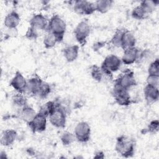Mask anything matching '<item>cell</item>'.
<instances>
[{"instance_id":"cell-1","label":"cell","mask_w":159,"mask_h":159,"mask_svg":"<svg viewBox=\"0 0 159 159\" xmlns=\"http://www.w3.org/2000/svg\"><path fill=\"white\" fill-rule=\"evenodd\" d=\"M116 151L124 158L132 157L135 153V142L132 139L122 135L116 139Z\"/></svg>"},{"instance_id":"cell-2","label":"cell","mask_w":159,"mask_h":159,"mask_svg":"<svg viewBox=\"0 0 159 159\" xmlns=\"http://www.w3.org/2000/svg\"><path fill=\"white\" fill-rule=\"evenodd\" d=\"M65 21L58 15H53L48 20L47 32H50L57 36L59 42H62L66 31Z\"/></svg>"},{"instance_id":"cell-3","label":"cell","mask_w":159,"mask_h":159,"mask_svg":"<svg viewBox=\"0 0 159 159\" xmlns=\"http://www.w3.org/2000/svg\"><path fill=\"white\" fill-rule=\"evenodd\" d=\"M121 64V59L117 55L111 54L106 56L101 66L104 76L112 79V73L119 70Z\"/></svg>"},{"instance_id":"cell-4","label":"cell","mask_w":159,"mask_h":159,"mask_svg":"<svg viewBox=\"0 0 159 159\" xmlns=\"http://www.w3.org/2000/svg\"><path fill=\"white\" fill-rule=\"evenodd\" d=\"M137 84L134 73L129 69L123 71L115 80L114 85L120 88L129 90Z\"/></svg>"},{"instance_id":"cell-5","label":"cell","mask_w":159,"mask_h":159,"mask_svg":"<svg viewBox=\"0 0 159 159\" xmlns=\"http://www.w3.org/2000/svg\"><path fill=\"white\" fill-rule=\"evenodd\" d=\"M56 108L48 116L50 124L57 128H64L66 122L67 111L59 106L56 101Z\"/></svg>"},{"instance_id":"cell-6","label":"cell","mask_w":159,"mask_h":159,"mask_svg":"<svg viewBox=\"0 0 159 159\" xmlns=\"http://www.w3.org/2000/svg\"><path fill=\"white\" fill-rule=\"evenodd\" d=\"M91 32V27L86 20L80 22L74 30V34L77 42L83 46L86 43L87 39Z\"/></svg>"},{"instance_id":"cell-7","label":"cell","mask_w":159,"mask_h":159,"mask_svg":"<svg viewBox=\"0 0 159 159\" xmlns=\"http://www.w3.org/2000/svg\"><path fill=\"white\" fill-rule=\"evenodd\" d=\"M75 139L81 143L88 142L91 137V127L85 121L80 122L76 124L74 130Z\"/></svg>"},{"instance_id":"cell-8","label":"cell","mask_w":159,"mask_h":159,"mask_svg":"<svg viewBox=\"0 0 159 159\" xmlns=\"http://www.w3.org/2000/svg\"><path fill=\"white\" fill-rule=\"evenodd\" d=\"M112 94L116 102L121 106H128L132 102L129 90L120 88L114 85Z\"/></svg>"},{"instance_id":"cell-9","label":"cell","mask_w":159,"mask_h":159,"mask_svg":"<svg viewBox=\"0 0 159 159\" xmlns=\"http://www.w3.org/2000/svg\"><path fill=\"white\" fill-rule=\"evenodd\" d=\"M73 10L80 15H91L96 11L94 3L85 0L75 1L73 4Z\"/></svg>"},{"instance_id":"cell-10","label":"cell","mask_w":159,"mask_h":159,"mask_svg":"<svg viewBox=\"0 0 159 159\" xmlns=\"http://www.w3.org/2000/svg\"><path fill=\"white\" fill-rule=\"evenodd\" d=\"M47 118L44 115L37 112L33 120L28 124V125L34 133L42 132L45 130L47 127Z\"/></svg>"},{"instance_id":"cell-11","label":"cell","mask_w":159,"mask_h":159,"mask_svg":"<svg viewBox=\"0 0 159 159\" xmlns=\"http://www.w3.org/2000/svg\"><path fill=\"white\" fill-rule=\"evenodd\" d=\"M9 84L17 93L24 94L26 90L27 80L20 72L17 71L11 80Z\"/></svg>"},{"instance_id":"cell-12","label":"cell","mask_w":159,"mask_h":159,"mask_svg":"<svg viewBox=\"0 0 159 159\" xmlns=\"http://www.w3.org/2000/svg\"><path fill=\"white\" fill-rule=\"evenodd\" d=\"M139 53L140 50L135 47L124 50L123 55L120 58L122 63L129 65L137 62Z\"/></svg>"},{"instance_id":"cell-13","label":"cell","mask_w":159,"mask_h":159,"mask_svg":"<svg viewBox=\"0 0 159 159\" xmlns=\"http://www.w3.org/2000/svg\"><path fill=\"white\" fill-rule=\"evenodd\" d=\"M43 81L37 75L32 76L27 80L25 93L27 92L32 96H37Z\"/></svg>"},{"instance_id":"cell-14","label":"cell","mask_w":159,"mask_h":159,"mask_svg":"<svg viewBox=\"0 0 159 159\" xmlns=\"http://www.w3.org/2000/svg\"><path fill=\"white\" fill-rule=\"evenodd\" d=\"M30 26L38 30H47L48 20L47 17L41 13L35 14L30 20Z\"/></svg>"},{"instance_id":"cell-15","label":"cell","mask_w":159,"mask_h":159,"mask_svg":"<svg viewBox=\"0 0 159 159\" xmlns=\"http://www.w3.org/2000/svg\"><path fill=\"white\" fill-rule=\"evenodd\" d=\"M20 21L19 14L16 11H12L6 16L4 20V25L7 29H16Z\"/></svg>"},{"instance_id":"cell-16","label":"cell","mask_w":159,"mask_h":159,"mask_svg":"<svg viewBox=\"0 0 159 159\" xmlns=\"http://www.w3.org/2000/svg\"><path fill=\"white\" fill-rule=\"evenodd\" d=\"M145 99L148 104L155 102L159 98L158 87L147 84L143 89Z\"/></svg>"},{"instance_id":"cell-17","label":"cell","mask_w":159,"mask_h":159,"mask_svg":"<svg viewBox=\"0 0 159 159\" xmlns=\"http://www.w3.org/2000/svg\"><path fill=\"white\" fill-rule=\"evenodd\" d=\"M17 137V133L14 129L4 130L1 136V143L4 147H9L14 143Z\"/></svg>"},{"instance_id":"cell-18","label":"cell","mask_w":159,"mask_h":159,"mask_svg":"<svg viewBox=\"0 0 159 159\" xmlns=\"http://www.w3.org/2000/svg\"><path fill=\"white\" fill-rule=\"evenodd\" d=\"M62 52L65 60L68 62H73L78 57L79 46L77 45H70L64 48Z\"/></svg>"},{"instance_id":"cell-19","label":"cell","mask_w":159,"mask_h":159,"mask_svg":"<svg viewBox=\"0 0 159 159\" xmlns=\"http://www.w3.org/2000/svg\"><path fill=\"white\" fill-rule=\"evenodd\" d=\"M136 39L134 35L129 30L125 29L122 40L121 48L124 50L127 48L135 47Z\"/></svg>"},{"instance_id":"cell-20","label":"cell","mask_w":159,"mask_h":159,"mask_svg":"<svg viewBox=\"0 0 159 159\" xmlns=\"http://www.w3.org/2000/svg\"><path fill=\"white\" fill-rule=\"evenodd\" d=\"M36 114V111L28 104L22 107L20 110V118L27 124L33 120Z\"/></svg>"},{"instance_id":"cell-21","label":"cell","mask_w":159,"mask_h":159,"mask_svg":"<svg viewBox=\"0 0 159 159\" xmlns=\"http://www.w3.org/2000/svg\"><path fill=\"white\" fill-rule=\"evenodd\" d=\"M113 2L114 1L111 0H98L94 2L96 11L105 14L109 11Z\"/></svg>"},{"instance_id":"cell-22","label":"cell","mask_w":159,"mask_h":159,"mask_svg":"<svg viewBox=\"0 0 159 159\" xmlns=\"http://www.w3.org/2000/svg\"><path fill=\"white\" fill-rule=\"evenodd\" d=\"M57 43H59L57 36L50 32H47L43 39V43L45 48L47 49L52 48L55 47Z\"/></svg>"},{"instance_id":"cell-23","label":"cell","mask_w":159,"mask_h":159,"mask_svg":"<svg viewBox=\"0 0 159 159\" xmlns=\"http://www.w3.org/2000/svg\"><path fill=\"white\" fill-rule=\"evenodd\" d=\"M56 108L55 101H50L43 104L40 107L38 112L44 115L47 117H48L50 114Z\"/></svg>"},{"instance_id":"cell-24","label":"cell","mask_w":159,"mask_h":159,"mask_svg":"<svg viewBox=\"0 0 159 159\" xmlns=\"http://www.w3.org/2000/svg\"><path fill=\"white\" fill-rule=\"evenodd\" d=\"M125 29H118L116 30L114 35H112L110 43L116 47L121 48L122 36Z\"/></svg>"},{"instance_id":"cell-25","label":"cell","mask_w":159,"mask_h":159,"mask_svg":"<svg viewBox=\"0 0 159 159\" xmlns=\"http://www.w3.org/2000/svg\"><path fill=\"white\" fill-rule=\"evenodd\" d=\"M90 74L93 80L101 82L104 78V74L101 66L93 65L90 67Z\"/></svg>"},{"instance_id":"cell-26","label":"cell","mask_w":159,"mask_h":159,"mask_svg":"<svg viewBox=\"0 0 159 159\" xmlns=\"http://www.w3.org/2000/svg\"><path fill=\"white\" fill-rule=\"evenodd\" d=\"M158 1H141L140 6L143 9L147 15L151 14L155 9L158 4Z\"/></svg>"},{"instance_id":"cell-27","label":"cell","mask_w":159,"mask_h":159,"mask_svg":"<svg viewBox=\"0 0 159 159\" xmlns=\"http://www.w3.org/2000/svg\"><path fill=\"white\" fill-rule=\"evenodd\" d=\"M12 102L13 104L20 108L27 104V98L25 96L24 93H16L12 98Z\"/></svg>"},{"instance_id":"cell-28","label":"cell","mask_w":159,"mask_h":159,"mask_svg":"<svg viewBox=\"0 0 159 159\" xmlns=\"http://www.w3.org/2000/svg\"><path fill=\"white\" fill-rule=\"evenodd\" d=\"M132 17L136 20H142L146 18L147 15L140 5L134 7L131 12Z\"/></svg>"},{"instance_id":"cell-29","label":"cell","mask_w":159,"mask_h":159,"mask_svg":"<svg viewBox=\"0 0 159 159\" xmlns=\"http://www.w3.org/2000/svg\"><path fill=\"white\" fill-rule=\"evenodd\" d=\"M153 53L150 49H145L142 51H140L139 58L137 62L141 61H148L149 60H153Z\"/></svg>"},{"instance_id":"cell-30","label":"cell","mask_w":159,"mask_h":159,"mask_svg":"<svg viewBox=\"0 0 159 159\" xmlns=\"http://www.w3.org/2000/svg\"><path fill=\"white\" fill-rule=\"evenodd\" d=\"M75 136L74 134L70 132H65L60 137V140L63 145L67 146L71 144L75 140Z\"/></svg>"},{"instance_id":"cell-31","label":"cell","mask_w":159,"mask_h":159,"mask_svg":"<svg viewBox=\"0 0 159 159\" xmlns=\"http://www.w3.org/2000/svg\"><path fill=\"white\" fill-rule=\"evenodd\" d=\"M148 75L159 76V61L158 58L150 63L148 68Z\"/></svg>"},{"instance_id":"cell-32","label":"cell","mask_w":159,"mask_h":159,"mask_svg":"<svg viewBox=\"0 0 159 159\" xmlns=\"http://www.w3.org/2000/svg\"><path fill=\"white\" fill-rule=\"evenodd\" d=\"M51 90L52 89H51V87H50V84L46 82L43 81V83L40 88V89L39 91L37 96L42 99L45 98L51 93Z\"/></svg>"},{"instance_id":"cell-33","label":"cell","mask_w":159,"mask_h":159,"mask_svg":"<svg viewBox=\"0 0 159 159\" xmlns=\"http://www.w3.org/2000/svg\"><path fill=\"white\" fill-rule=\"evenodd\" d=\"M159 129V122L158 119H155L152 120L148 125L147 127L144 129L143 134L146 133L155 134L158 132Z\"/></svg>"},{"instance_id":"cell-34","label":"cell","mask_w":159,"mask_h":159,"mask_svg":"<svg viewBox=\"0 0 159 159\" xmlns=\"http://www.w3.org/2000/svg\"><path fill=\"white\" fill-rule=\"evenodd\" d=\"M25 36L26 37V39L30 40H36L39 36L38 34V32L37 30L35 29V28L30 26L25 34Z\"/></svg>"},{"instance_id":"cell-35","label":"cell","mask_w":159,"mask_h":159,"mask_svg":"<svg viewBox=\"0 0 159 159\" xmlns=\"http://www.w3.org/2000/svg\"><path fill=\"white\" fill-rule=\"evenodd\" d=\"M159 84V76L148 75L147 78V84L158 87Z\"/></svg>"},{"instance_id":"cell-36","label":"cell","mask_w":159,"mask_h":159,"mask_svg":"<svg viewBox=\"0 0 159 159\" xmlns=\"http://www.w3.org/2000/svg\"><path fill=\"white\" fill-rule=\"evenodd\" d=\"M104 45H105V42H98L93 44V50L94 51H96V50H99L100 48H102Z\"/></svg>"},{"instance_id":"cell-37","label":"cell","mask_w":159,"mask_h":159,"mask_svg":"<svg viewBox=\"0 0 159 159\" xmlns=\"http://www.w3.org/2000/svg\"><path fill=\"white\" fill-rule=\"evenodd\" d=\"M95 158H104V153L102 151H98L95 153V155L94 156Z\"/></svg>"},{"instance_id":"cell-38","label":"cell","mask_w":159,"mask_h":159,"mask_svg":"<svg viewBox=\"0 0 159 159\" xmlns=\"http://www.w3.org/2000/svg\"><path fill=\"white\" fill-rule=\"evenodd\" d=\"M0 158H7V155L5 152H1V155H0Z\"/></svg>"}]
</instances>
